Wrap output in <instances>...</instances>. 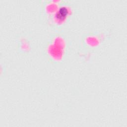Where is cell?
Here are the masks:
<instances>
[{
  "label": "cell",
  "mask_w": 127,
  "mask_h": 127,
  "mask_svg": "<svg viewBox=\"0 0 127 127\" xmlns=\"http://www.w3.org/2000/svg\"><path fill=\"white\" fill-rule=\"evenodd\" d=\"M67 11L65 7H61L57 14V17L58 19H63L67 14Z\"/></svg>",
  "instance_id": "obj_1"
}]
</instances>
